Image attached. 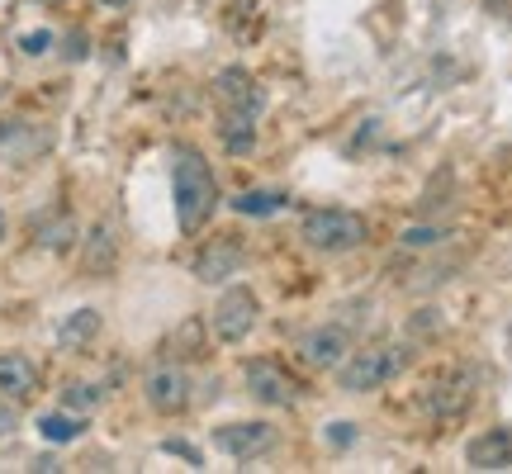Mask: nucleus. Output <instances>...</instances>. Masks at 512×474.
Listing matches in <instances>:
<instances>
[{"label": "nucleus", "instance_id": "obj_15", "mask_svg": "<svg viewBox=\"0 0 512 474\" xmlns=\"http://www.w3.org/2000/svg\"><path fill=\"white\" fill-rule=\"evenodd\" d=\"M95 332H100V313H95V309H76L72 318L57 328V342H62L67 351H81L95 337Z\"/></svg>", "mask_w": 512, "mask_h": 474}, {"label": "nucleus", "instance_id": "obj_3", "mask_svg": "<svg viewBox=\"0 0 512 474\" xmlns=\"http://www.w3.org/2000/svg\"><path fill=\"white\" fill-rule=\"evenodd\" d=\"M403 365H408V351L403 347H366V351H351L347 361L337 365V384L347 389V394H370V389H380L399 375Z\"/></svg>", "mask_w": 512, "mask_h": 474}, {"label": "nucleus", "instance_id": "obj_23", "mask_svg": "<svg viewBox=\"0 0 512 474\" xmlns=\"http://www.w3.org/2000/svg\"><path fill=\"white\" fill-rule=\"evenodd\" d=\"M332 441H342V446H347V441H351V422H337V432H332Z\"/></svg>", "mask_w": 512, "mask_h": 474}, {"label": "nucleus", "instance_id": "obj_26", "mask_svg": "<svg viewBox=\"0 0 512 474\" xmlns=\"http://www.w3.org/2000/svg\"><path fill=\"white\" fill-rule=\"evenodd\" d=\"M0 237H5V214H0Z\"/></svg>", "mask_w": 512, "mask_h": 474}, {"label": "nucleus", "instance_id": "obj_24", "mask_svg": "<svg viewBox=\"0 0 512 474\" xmlns=\"http://www.w3.org/2000/svg\"><path fill=\"white\" fill-rule=\"evenodd\" d=\"M484 5H489V10H498V15H503V10H512V0H484Z\"/></svg>", "mask_w": 512, "mask_h": 474}, {"label": "nucleus", "instance_id": "obj_25", "mask_svg": "<svg viewBox=\"0 0 512 474\" xmlns=\"http://www.w3.org/2000/svg\"><path fill=\"white\" fill-rule=\"evenodd\" d=\"M100 5H110V10H119V5H128V0H100Z\"/></svg>", "mask_w": 512, "mask_h": 474}, {"label": "nucleus", "instance_id": "obj_12", "mask_svg": "<svg viewBox=\"0 0 512 474\" xmlns=\"http://www.w3.org/2000/svg\"><path fill=\"white\" fill-rule=\"evenodd\" d=\"M465 460L470 470H512V427H489L465 446Z\"/></svg>", "mask_w": 512, "mask_h": 474}, {"label": "nucleus", "instance_id": "obj_16", "mask_svg": "<svg viewBox=\"0 0 512 474\" xmlns=\"http://www.w3.org/2000/svg\"><path fill=\"white\" fill-rule=\"evenodd\" d=\"M238 214H252V219H266L275 209H285V195H275V190H242L238 200H233Z\"/></svg>", "mask_w": 512, "mask_h": 474}, {"label": "nucleus", "instance_id": "obj_19", "mask_svg": "<svg viewBox=\"0 0 512 474\" xmlns=\"http://www.w3.org/2000/svg\"><path fill=\"white\" fill-rule=\"evenodd\" d=\"M62 403L72 408V413H91L95 403H100V389L95 384H81V380H72L67 389H62Z\"/></svg>", "mask_w": 512, "mask_h": 474}, {"label": "nucleus", "instance_id": "obj_20", "mask_svg": "<svg viewBox=\"0 0 512 474\" xmlns=\"http://www.w3.org/2000/svg\"><path fill=\"white\" fill-rule=\"evenodd\" d=\"M19 48H24L29 57H43L48 48H53V34H48V29H34V34H24V38H19Z\"/></svg>", "mask_w": 512, "mask_h": 474}, {"label": "nucleus", "instance_id": "obj_4", "mask_svg": "<svg viewBox=\"0 0 512 474\" xmlns=\"http://www.w3.org/2000/svg\"><path fill=\"white\" fill-rule=\"evenodd\" d=\"M256 318H261V299L247 285H233V290L219 294V304L209 313V328H214L219 342H242L256 328Z\"/></svg>", "mask_w": 512, "mask_h": 474}, {"label": "nucleus", "instance_id": "obj_14", "mask_svg": "<svg viewBox=\"0 0 512 474\" xmlns=\"http://www.w3.org/2000/svg\"><path fill=\"white\" fill-rule=\"evenodd\" d=\"M114 256H119V237H114L110 223L91 228V237H86V256H81L86 275H110L114 271Z\"/></svg>", "mask_w": 512, "mask_h": 474}, {"label": "nucleus", "instance_id": "obj_18", "mask_svg": "<svg viewBox=\"0 0 512 474\" xmlns=\"http://www.w3.org/2000/svg\"><path fill=\"white\" fill-rule=\"evenodd\" d=\"M72 237H76V223L62 214V219H53V223H43V228H38V247H48V252H67V247H72Z\"/></svg>", "mask_w": 512, "mask_h": 474}, {"label": "nucleus", "instance_id": "obj_21", "mask_svg": "<svg viewBox=\"0 0 512 474\" xmlns=\"http://www.w3.org/2000/svg\"><path fill=\"white\" fill-rule=\"evenodd\" d=\"M162 451L166 456H181V460H190V465H200V451H195V446H185V441H162Z\"/></svg>", "mask_w": 512, "mask_h": 474}, {"label": "nucleus", "instance_id": "obj_13", "mask_svg": "<svg viewBox=\"0 0 512 474\" xmlns=\"http://www.w3.org/2000/svg\"><path fill=\"white\" fill-rule=\"evenodd\" d=\"M34 394H38V365L29 356H19V351H5L0 356V399L24 403Z\"/></svg>", "mask_w": 512, "mask_h": 474}, {"label": "nucleus", "instance_id": "obj_5", "mask_svg": "<svg viewBox=\"0 0 512 474\" xmlns=\"http://www.w3.org/2000/svg\"><path fill=\"white\" fill-rule=\"evenodd\" d=\"M214 100L223 105V119H247V124H256V114L266 110L261 86H256L242 67H223V72L214 76Z\"/></svg>", "mask_w": 512, "mask_h": 474}, {"label": "nucleus", "instance_id": "obj_6", "mask_svg": "<svg viewBox=\"0 0 512 474\" xmlns=\"http://www.w3.org/2000/svg\"><path fill=\"white\" fill-rule=\"evenodd\" d=\"M143 399L152 413L176 418V413L190 408V375H185L181 365H152L143 375Z\"/></svg>", "mask_w": 512, "mask_h": 474}, {"label": "nucleus", "instance_id": "obj_11", "mask_svg": "<svg viewBox=\"0 0 512 474\" xmlns=\"http://www.w3.org/2000/svg\"><path fill=\"white\" fill-rule=\"evenodd\" d=\"M247 394L266 408H290L294 403V380L275 361H252L247 365Z\"/></svg>", "mask_w": 512, "mask_h": 474}, {"label": "nucleus", "instance_id": "obj_9", "mask_svg": "<svg viewBox=\"0 0 512 474\" xmlns=\"http://www.w3.org/2000/svg\"><path fill=\"white\" fill-rule=\"evenodd\" d=\"M242 261H247V252H242V242L238 237H209L200 247V256H195V275H200L204 285H214V280H228V275H238L242 271Z\"/></svg>", "mask_w": 512, "mask_h": 474}, {"label": "nucleus", "instance_id": "obj_10", "mask_svg": "<svg viewBox=\"0 0 512 474\" xmlns=\"http://www.w3.org/2000/svg\"><path fill=\"white\" fill-rule=\"evenodd\" d=\"M470 375L460 370V375H446V380H437L427 394H422V408H427V418H437V422H451V418H460L465 408H470Z\"/></svg>", "mask_w": 512, "mask_h": 474}, {"label": "nucleus", "instance_id": "obj_22", "mask_svg": "<svg viewBox=\"0 0 512 474\" xmlns=\"http://www.w3.org/2000/svg\"><path fill=\"white\" fill-rule=\"evenodd\" d=\"M15 422H19L15 403H10V399H0V437H5V432H15Z\"/></svg>", "mask_w": 512, "mask_h": 474}, {"label": "nucleus", "instance_id": "obj_1", "mask_svg": "<svg viewBox=\"0 0 512 474\" xmlns=\"http://www.w3.org/2000/svg\"><path fill=\"white\" fill-rule=\"evenodd\" d=\"M171 195H176V223L185 237H195L219 209V181L195 147H176L171 152Z\"/></svg>", "mask_w": 512, "mask_h": 474}, {"label": "nucleus", "instance_id": "obj_2", "mask_svg": "<svg viewBox=\"0 0 512 474\" xmlns=\"http://www.w3.org/2000/svg\"><path fill=\"white\" fill-rule=\"evenodd\" d=\"M366 219L351 214V209H309L304 223H299V237L309 242L313 252L323 256H342V252H356L366 242Z\"/></svg>", "mask_w": 512, "mask_h": 474}, {"label": "nucleus", "instance_id": "obj_17", "mask_svg": "<svg viewBox=\"0 0 512 474\" xmlns=\"http://www.w3.org/2000/svg\"><path fill=\"white\" fill-rule=\"evenodd\" d=\"M38 432H43V441H76L86 432V422L72 413H48V418H38Z\"/></svg>", "mask_w": 512, "mask_h": 474}, {"label": "nucleus", "instance_id": "obj_7", "mask_svg": "<svg viewBox=\"0 0 512 474\" xmlns=\"http://www.w3.org/2000/svg\"><path fill=\"white\" fill-rule=\"evenodd\" d=\"M294 351H299V361L309 365V370H332V365L347 361L351 337H347V328H337V323H323V328L304 332V337L294 342Z\"/></svg>", "mask_w": 512, "mask_h": 474}, {"label": "nucleus", "instance_id": "obj_8", "mask_svg": "<svg viewBox=\"0 0 512 474\" xmlns=\"http://www.w3.org/2000/svg\"><path fill=\"white\" fill-rule=\"evenodd\" d=\"M214 446L233 460H252L275 446V427L271 422H223L214 427Z\"/></svg>", "mask_w": 512, "mask_h": 474}]
</instances>
